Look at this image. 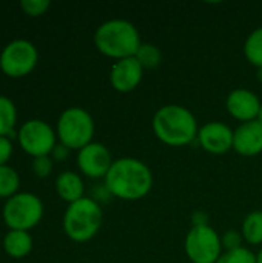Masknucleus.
<instances>
[{
    "label": "nucleus",
    "mask_w": 262,
    "mask_h": 263,
    "mask_svg": "<svg viewBox=\"0 0 262 263\" xmlns=\"http://www.w3.org/2000/svg\"><path fill=\"white\" fill-rule=\"evenodd\" d=\"M103 182L110 196L127 202H136L150 194L153 188V173L141 159L120 157L113 162Z\"/></svg>",
    "instance_id": "1"
},
{
    "label": "nucleus",
    "mask_w": 262,
    "mask_h": 263,
    "mask_svg": "<svg viewBox=\"0 0 262 263\" xmlns=\"http://www.w3.org/2000/svg\"><path fill=\"white\" fill-rule=\"evenodd\" d=\"M151 128L159 142L167 146H187L198 139L199 125L195 114L182 105L161 106L151 120Z\"/></svg>",
    "instance_id": "2"
},
{
    "label": "nucleus",
    "mask_w": 262,
    "mask_h": 263,
    "mask_svg": "<svg viewBox=\"0 0 262 263\" xmlns=\"http://www.w3.org/2000/svg\"><path fill=\"white\" fill-rule=\"evenodd\" d=\"M141 45L142 42L137 28L125 18H110L100 23L94 32L96 49L116 62L134 57Z\"/></svg>",
    "instance_id": "3"
},
{
    "label": "nucleus",
    "mask_w": 262,
    "mask_h": 263,
    "mask_svg": "<svg viewBox=\"0 0 262 263\" xmlns=\"http://www.w3.org/2000/svg\"><path fill=\"white\" fill-rule=\"evenodd\" d=\"M102 222L103 213L99 202L91 197H83L66 206L62 219V228L69 240L85 243L97 236L102 228Z\"/></svg>",
    "instance_id": "4"
},
{
    "label": "nucleus",
    "mask_w": 262,
    "mask_h": 263,
    "mask_svg": "<svg viewBox=\"0 0 262 263\" xmlns=\"http://www.w3.org/2000/svg\"><path fill=\"white\" fill-rule=\"evenodd\" d=\"M57 140L68 149L80 151L93 142L96 125L93 116L80 106H69L63 109L56 125Z\"/></svg>",
    "instance_id": "5"
},
{
    "label": "nucleus",
    "mask_w": 262,
    "mask_h": 263,
    "mask_svg": "<svg viewBox=\"0 0 262 263\" xmlns=\"http://www.w3.org/2000/svg\"><path fill=\"white\" fill-rule=\"evenodd\" d=\"M45 214L42 199L28 191H19L6 199L2 208V219L9 230L29 231L36 228Z\"/></svg>",
    "instance_id": "6"
},
{
    "label": "nucleus",
    "mask_w": 262,
    "mask_h": 263,
    "mask_svg": "<svg viewBox=\"0 0 262 263\" xmlns=\"http://www.w3.org/2000/svg\"><path fill=\"white\" fill-rule=\"evenodd\" d=\"M37 63L39 51L36 45L26 39L11 40L0 51V71L11 79L29 76Z\"/></svg>",
    "instance_id": "7"
},
{
    "label": "nucleus",
    "mask_w": 262,
    "mask_h": 263,
    "mask_svg": "<svg viewBox=\"0 0 262 263\" xmlns=\"http://www.w3.org/2000/svg\"><path fill=\"white\" fill-rule=\"evenodd\" d=\"M184 250L191 263H216L224 253L221 234L210 225L191 227L185 236Z\"/></svg>",
    "instance_id": "8"
},
{
    "label": "nucleus",
    "mask_w": 262,
    "mask_h": 263,
    "mask_svg": "<svg viewBox=\"0 0 262 263\" xmlns=\"http://www.w3.org/2000/svg\"><path fill=\"white\" fill-rule=\"evenodd\" d=\"M17 140L20 148L32 159L51 156L59 143L56 129L42 119H29L23 122L17 131Z\"/></svg>",
    "instance_id": "9"
},
{
    "label": "nucleus",
    "mask_w": 262,
    "mask_h": 263,
    "mask_svg": "<svg viewBox=\"0 0 262 263\" xmlns=\"http://www.w3.org/2000/svg\"><path fill=\"white\" fill-rule=\"evenodd\" d=\"M77 168L88 179H105L114 159L110 149L99 142H91L77 151Z\"/></svg>",
    "instance_id": "10"
},
{
    "label": "nucleus",
    "mask_w": 262,
    "mask_h": 263,
    "mask_svg": "<svg viewBox=\"0 0 262 263\" xmlns=\"http://www.w3.org/2000/svg\"><path fill=\"white\" fill-rule=\"evenodd\" d=\"M199 146L213 156H222L233 149V129L222 122H207L199 126Z\"/></svg>",
    "instance_id": "11"
},
{
    "label": "nucleus",
    "mask_w": 262,
    "mask_h": 263,
    "mask_svg": "<svg viewBox=\"0 0 262 263\" xmlns=\"http://www.w3.org/2000/svg\"><path fill=\"white\" fill-rule=\"evenodd\" d=\"M144 71L145 69L136 57L117 60L110 69V85L117 92H131L141 85L144 79Z\"/></svg>",
    "instance_id": "12"
},
{
    "label": "nucleus",
    "mask_w": 262,
    "mask_h": 263,
    "mask_svg": "<svg viewBox=\"0 0 262 263\" xmlns=\"http://www.w3.org/2000/svg\"><path fill=\"white\" fill-rule=\"evenodd\" d=\"M262 102L258 94L246 88H236L230 91L225 99V108L229 114L241 123L256 120Z\"/></svg>",
    "instance_id": "13"
},
{
    "label": "nucleus",
    "mask_w": 262,
    "mask_h": 263,
    "mask_svg": "<svg viewBox=\"0 0 262 263\" xmlns=\"http://www.w3.org/2000/svg\"><path fill=\"white\" fill-rule=\"evenodd\" d=\"M233 151L242 157H255L262 153V125L258 120L239 123L233 129Z\"/></svg>",
    "instance_id": "14"
},
{
    "label": "nucleus",
    "mask_w": 262,
    "mask_h": 263,
    "mask_svg": "<svg viewBox=\"0 0 262 263\" xmlns=\"http://www.w3.org/2000/svg\"><path fill=\"white\" fill-rule=\"evenodd\" d=\"M56 193L57 196L69 203H74L85 197V183L80 174L74 171H63L56 179Z\"/></svg>",
    "instance_id": "15"
},
{
    "label": "nucleus",
    "mask_w": 262,
    "mask_h": 263,
    "mask_svg": "<svg viewBox=\"0 0 262 263\" xmlns=\"http://www.w3.org/2000/svg\"><path fill=\"white\" fill-rule=\"evenodd\" d=\"M32 237L29 231L9 230L2 242L3 251L12 259H23L32 251Z\"/></svg>",
    "instance_id": "16"
},
{
    "label": "nucleus",
    "mask_w": 262,
    "mask_h": 263,
    "mask_svg": "<svg viewBox=\"0 0 262 263\" xmlns=\"http://www.w3.org/2000/svg\"><path fill=\"white\" fill-rule=\"evenodd\" d=\"M17 106L8 97L0 94V137H17Z\"/></svg>",
    "instance_id": "17"
},
{
    "label": "nucleus",
    "mask_w": 262,
    "mask_h": 263,
    "mask_svg": "<svg viewBox=\"0 0 262 263\" xmlns=\"http://www.w3.org/2000/svg\"><path fill=\"white\" fill-rule=\"evenodd\" d=\"M241 234L244 237V242L253 247H262V211L256 210L249 213L241 227Z\"/></svg>",
    "instance_id": "18"
},
{
    "label": "nucleus",
    "mask_w": 262,
    "mask_h": 263,
    "mask_svg": "<svg viewBox=\"0 0 262 263\" xmlns=\"http://www.w3.org/2000/svg\"><path fill=\"white\" fill-rule=\"evenodd\" d=\"M244 55L256 69L262 68V26L253 29L244 42Z\"/></svg>",
    "instance_id": "19"
},
{
    "label": "nucleus",
    "mask_w": 262,
    "mask_h": 263,
    "mask_svg": "<svg viewBox=\"0 0 262 263\" xmlns=\"http://www.w3.org/2000/svg\"><path fill=\"white\" fill-rule=\"evenodd\" d=\"M20 188V176L15 168L5 165L0 166V199H9L19 193Z\"/></svg>",
    "instance_id": "20"
},
{
    "label": "nucleus",
    "mask_w": 262,
    "mask_h": 263,
    "mask_svg": "<svg viewBox=\"0 0 262 263\" xmlns=\"http://www.w3.org/2000/svg\"><path fill=\"white\" fill-rule=\"evenodd\" d=\"M134 57L137 59V62L142 65L144 69H154L156 66L161 65L162 52L153 43H142Z\"/></svg>",
    "instance_id": "21"
},
{
    "label": "nucleus",
    "mask_w": 262,
    "mask_h": 263,
    "mask_svg": "<svg viewBox=\"0 0 262 263\" xmlns=\"http://www.w3.org/2000/svg\"><path fill=\"white\" fill-rule=\"evenodd\" d=\"M216 263H256V254L242 247L233 251H224Z\"/></svg>",
    "instance_id": "22"
},
{
    "label": "nucleus",
    "mask_w": 262,
    "mask_h": 263,
    "mask_svg": "<svg viewBox=\"0 0 262 263\" xmlns=\"http://www.w3.org/2000/svg\"><path fill=\"white\" fill-rule=\"evenodd\" d=\"M49 8H51L49 0H22L20 2V9L23 11V14L29 17H40L46 14Z\"/></svg>",
    "instance_id": "23"
},
{
    "label": "nucleus",
    "mask_w": 262,
    "mask_h": 263,
    "mask_svg": "<svg viewBox=\"0 0 262 263\" xmlns=\"http://www.w3.org/2000/svg\"><path fill=\"white\" fill-rule=\"evenodd\" d=\"M53 166H54V160L51 159V156L36 157V159H32V163H31L32 173L40 179L48 177L53 171Z\"/></svg>",
    "instance_id": "24"
},
{
    "label": "nucleus",
    "mask_w": 262,
    "mask_h": 263,
    "mask_svg": "<svg viewBox=\"0 0 262 263\" xmlns=\"http://www.w3.org/2000/svg\"><path fill=\"white\" fill-rule=\"evenodd\" d=\"M221 242H222V250L224 251H233L238 248H242L244 243V237L241 234V231L236 230H229L221 236Z\"/></svg>",
    "instance_id": "25"
},
{
    "label": "nucleus",
    "mask_w": 262,
    "mask_h": 263,
    "mask_svg": "<svg viewBox=\"0 0 262 263\" xmlns=\"http://www.w3.org/2000/svg\"><path fill=\"white\" fill-rule=\"evenodd\" d=\"M14 145L9 137H0V166L8 165L9 159L12 157Z\"/></svg>",
    "instance_id": "26"
},
{
    "label": "nucleus",
    "mask_w": 262,
    "mask_h": 263,
    "mask_svg": "<svg viewBox=\"0 0 262 263\" xmlns=\"http://www.w3.org/2000/svg\"><path fill=\"white\" fill-rule=\"evenodd\" d=\"M69 151H71V149H68V148H66V146H63L62 143H57V145H56V148H54V149H53V153H51V159H53L54 162H63V160H66V159H68Z\"/></svg>",
    "instance_id": "27"
},
{
    "label": "nucleus",
    "mask_w": 262,
    "mask_h": 263,
    "mask_svg": "<svg viewBox=\"0 0 262 263\" xmlns=\"http://www.w3.org/2000/svg\"><path fill=\"white\" fill-rule=\"evenodd\" d=\"M256 79H258V82L262 85V68H258V71H256Z\"/></svg>",
    "instance_id": "28"
},
{
    "label": "nucleus",
    "mask_w": 262,
    "mask_h": 263,
    "mask_svg": "<svg viewBox=\"0 0 262 263\" xmlns=\"http://www.w3.org/2000/svg\"><path fill=\"white\" fill-rule=\"evenodd\" d=\"M256 263H262V247L261 250L256 253Z\"/></svg>",
    "instance_id": "29"
},
{
    "label": "nucleus",
    "mask_w": 262,
    "mask_h": 263,
    "mask_svg": "<svg viewBox=\"0 0 262 263\" xmlns=\"http://www.w3.org/2000/svg\"><path fill=\"white\" fill-rule=\"evenodd\" d=\"M256 120H258V122L262 125V105H261V109H259V114H258V119H256Z\"/></svg>",
    "instance_id": "30"
}]
</instances>
